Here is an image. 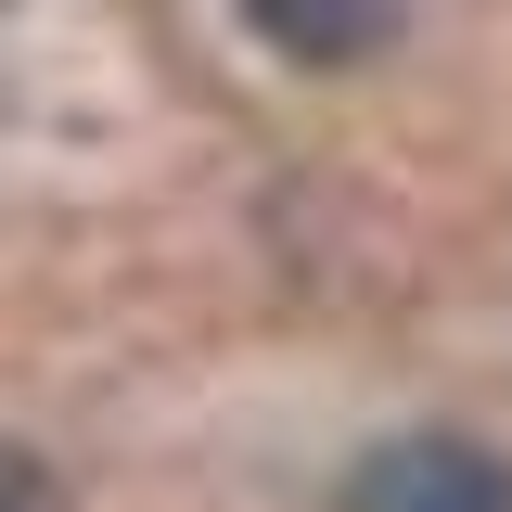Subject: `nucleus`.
<instances>
[{"mask_svg": "<svg viewBox=\"0 0 512 512\" xmlns=\"http://www.w3.org/2000/svg\"><path fill=\"white\" fill-rule=\"evenodd\" d=\"M346 512H512V461L474 436H384L346 474Z\"/></svg>", "mask_w": 512, "mask_h": 512, "instance_id": "1", "label": "nucleus"}, {"mask_svg": "<svg viewBox=\"0 0 512 512\" xmlns=\"http://www.w3.org/2000/svg\"><path fill=\"white\" fill-rule=\"evenodd\" d=\"M244 13H256V39L295 52V64H359L397 26V0H244Z\"/></svg>", "mask_w": 512, "mask_h": 512, "instance_id": "2", "label": "nucleus"}]
</instances>
